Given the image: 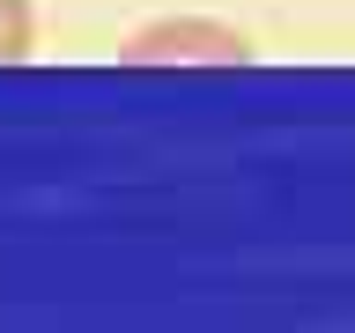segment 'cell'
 <instances>
[{
  "label": "cell",
  "instance_id": "1",
  "mask_svg": "<svg viewBox=\"0 0 355 333\" xmlns=\"http://www.w3.org/2000/svg\"><path fill=\"white\" fill-rule=\"evenodd\" d=\"M119 60H133V67H163V60H215V67H230V60H252V37L244 30H230V22H207V15H185V22H148V30H133L126 37V52Z\"/></svg>",
  "mask_w": 355,
  "mask_h": 333
},
{
  "label": "cell",
  "instance_id": "2",
  "mask_svg": "<svg viewBox=\"0 0 355 333\" xmlns=\"http://www.w3.org/2000/svg\"><path fill=\"white\" fill-rule=\"evenodd\" d=\"M30 37H37V15H30V0H0V67L30 60Z\"/></svg>",
  "mask_w": 355,
  "mask_h": 333
}]
</instances>
